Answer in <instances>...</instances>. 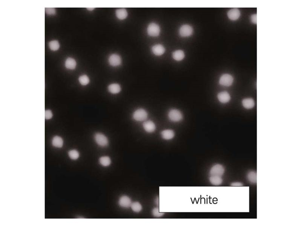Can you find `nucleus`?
<instances>
[{
  "instance_id": "nucleus-1",
  "label": "nucleus",
  "mask_w": 302,
  "mask_h": 226,
  "mask_svg": "<svg viewBox=\"0 0 302 226\" xmlns=\"http://www.w3.org/2000/svg\"><path fill=\"white\" fill-rule=\"evenodd\" d=\"M168 116L170 120L174 122L181 121L183 119V115L180 110L177 109H173L169 110Z\"/></svg>"
},
{
  "instance_id": "nucleus-2",
  "label": "nucleus",
  "mask_w": 302,
  "mask_h": 226,
  "mask_svg": "<svg viewBox=\"0 0 302 226\" xmlns=\"http://www.w3.org/2000/svg\"><path fill=\"white\" fill-rule=\"evenodd\" d=\"M133 119L136 121H143L147 119L148 113L144 109L140 108L133 113Z\"/></svg>"
},
{
  "instance_id": "nucleus-3",
  "label": "nucleus",
  "mask_w": 302,
  "mask_h": 226,
  "mask_svg": "<svg viewBox=\"0 0 302 226\" xmlns=\"http://www.w3.org/2000/svg\"><path fill=\"white\" fill-rule=\"evenodd\" d=\"M94 138L96 143L100 146H107L109 144V141L107 137L102 133H96L94 134Z\"/></svg>"
},
{
  "instance_id": "nucleus-4",
  "label": "nucleus",
  "mask_w": 302,
  "mask_h": 226,
  "mask_svg": "<svg viewBox=\"0 0 302 226\" xmlns=\"http://www.w3.org/2000/svg\"><path fill=\"white\" fill-rule=\"evenodd\" d=\"M225 172V169L222 165L216 164L214 165L210 169L209 175L210 176H221Z\"/></svg>"
},
{
  "instance_id": "nucleus-5",
  "label": "nucleus",
  "mask_w": 302,
  "mask_h": 226,
  "mask_svg": "<svg viewBox=\"0 0 302 226\" xmlns=\"http://www.w3.org/2000/svg\"><path fill=\"white\" fill-rule=\"evenodd\" d=\"M160 28L157 24L155 23H151L148 26L147 31L148 34L150 36L156 37L159 35Z\"/></svg>"
},
{
  "instance_id": "nucleus-6",
  "label": "nucleus",
  "mask_w": 302,
  "mask_h": 226,
  "mask_svg": "<svg viewBox=\"0 0 302 226\" xmlns=\"http://www.w3.org/2000/svg\"><path fill=\"white\" fill-rule=\"evenodd\" d=\"M233 77L230 75L224 74L220 77L219 82L221 85L229 86L233 84Z\"/></svg>"
},
{
  "instance_id": "nucleus-7",
  "label": "nucleus",
  "mask_w": 302,
  "mask_h": 226,
  "mask_svg": "<svg viewBox=\"0 0 302 226\" xmlns=\"http://www.w3.org/2000/svg\"><path fill=\"white\" fill-rule=\"evenodd\" d=\"M192 33V28L190 25H183L180 28V34L181 36L185 37L190 36Z\"/></svg>"
},
{
  "instance_id": "nucleus-8",
  "label": "nucleus",
  "mask_w": 302,
  "mask_h": 226,
  "mask_svg": "<svg viewBox=\"0 0 302 226\" xmlns=\"http://www.w3.org/2000/svg\"><path fill=\"white\" fill-rule=\"evenodd\" d=\"M131 199L126 195H123L120 198L119 200V205L121 207L128 208L132 204Z\"/></svg>"
},
{
  "instance_id": "nucleus-9",
  "label": "nucleus",
  "mask_w": 302,
  "mask_h": 226,
  "mask_svg": "<svg viewBox=\"0 0 302 226\" xmlns=\"http://www.w3.org/2000/svg\"><path fill=\"white\" fill-rule=\"evenodd\" d=\"M143 127L145 131L149 133L153 132L156 129L155 124L153 121L151 120L147 121L144 122L143 123Z\"/></svg>"
},
{
  "instance_id": "nucleus-10",
  "label": "nucleus",
  "mask_w": 302,
  "mask_h": 226,
  "mask_svg": "<svg viewBox=\"0 0 302 226\" xmlns=\"http://www.w3.org/2000/svg\"><path fill=\"white\" fill-rule=\"evenodd\" d=\"M109 62L110 65L113 67H116L121 64V58L120 56L117 54H112L109 58Z\"/></svg>"
},
{
  "instance_id": "nucleus-11",
  "label": "nucleus",
  "mask_w": 302,
  "mask_h": 226,
  "mask_svg": "<svg viewBox=\"0 0 302 226\" xmlns=\"http://www.w3.org/2000/svg\"><path fill=\"white\" fill-rule=\"evenodd\" d=\"M228 16L230 20L235 21L239 18L240 16V12L238 8L232 9L228 11Z\"/></svg>"
},
{
  "instance_id": "nucleus-12",
  "label": "nucleus",
  "mask_w": 302,
  "mask_h": 226,
  "mask_svg": "<svg viewBox=\"0 0 302 226\" xmlns=\"http://www.w3.org/2000/svg\"><path fill=\"white\" fill-rule=\"evenodd\" d=\"M161 135L165 140H171L174 137L175 133L173 130L171 129H166L161 132Z\"/></svg>"
},
{
  "instance_id": "nucleus-13",
  "label": "nucleus",
  "mask_w": 302,
  "mask_h": 226,
  "mask_svg": "<svg viewBox=\"0 0 302 226\" xmlns=\"http://www.w3.org/2000/svg\"><path fill=\"white\" fill-rule=\"evenodd\" d=\"M217 97L219 101L223 103L229 102L230 99L229 94L226 91L219 92L218 94Z\"/></svg>"
},
{
  "instance_id": "nucleus-14",
  "label": "nucleus",
  "mask_w": 302,
  "mask_h": 226,
  "mask_svg": "<svg viewBox=\"0 0 302 226\" xmlns=\"http://www.w3.org/2000/svg\"><path fill=\"white\" fill-rule=\"evenodd\" d=\"M109 92L114 94H119L121 91V88L120 85L117 83H113L110 85L108 87Z\"/></svg>"
},
{
  "instance_id": "nucleus-15",
  "label": "nucleus",
  "mask_w": 302,
  "mask_h": 226,
  "mask_svg": "<svg viewBox=\"0 0 302 226\" xmlns=\"http://www.w3.org/2000/svg\"><path fill=\"white\" fill-rule=\"evenodd\" d=\"M152 51L156 55L160 56L163 55L165 53V49L163 45L158 44L153 47Z\"/></svg>"
},
{
  "instance_id": "nucleus-16",
  "label": "nucleus",
  "mask_w": 302,
  "mask_h": 226,
  "mask_svg": "<svg viewBox=\"0 0 302 226\" xmlns=\"http://www.w3.org/2000/svg\"><path fill=\"white\" fill-rule=\"evenodd\" d=\"M209 181L212 185L215 186H219L223 182L221 176H210Z\"/></svg>"
},
{
  "instance_id": "nucleus-17",
  "label": "nucleus",
  "mask_w": 302,
  "mask_h": 226,
  "mask_svg": "<svg viewBox=\"0 0 302 226\" xmlns=\"http://www.w3.org/2000/svg\"><path fill=\"white\" fill-rule=\"evenodd\" d=\"M247 179L250 182L256 184L257 182V174L255 171H251L247 173Z\"/></svg>"
},
{
  "instance_id": "nucleus-18",
  "label": "nucleus",
  "mask_w": 302,
  "mask_h": 226,
  "mask_svg": "<svg viewBox=\"0 0 302 226\" xmlns=\"http://www.w3.org/2000/svg\"><path fill=\"white\" fill-rule=\"evenodd\" d=\"M116 15L118 18L121 20L124 19L127 17V11L125 9H119L117 10Z\"/></svg>"
},
{
  "instance_id": "nucleus-19",
  "label": "nucleus",
  "mask_w": 302,
  "mask_h": 226,
  "mask_svg": "<svg viewBox=\"0 0 302 226\" xmlns=\"http://www.w3.org/2000/svg\"><path fill=\"white\" fill-rule=\"evenodd\" d=\"M242 104L244 107L246 109H251L254 106L255 103L252 98L244 99L242 101Z\"/></svg>"
},
{
  "instance_id": "nucleus-20",
  "label": "nucleus",
  "mask_w": 302,
  "mask_h": 226,
  "mask_svg": "<svg viewBox=\"0 0 302 226\" xmlns=\"http://www.w3.org/2000/svg\"><path fill=\"white\" fill-rule=\"evenodd\" d=\"M76 66V62L73 58H67L65 62L66 68L68 69H74L75 68Z\"/></svg>"
},
{
  "instance_id": "nucleus-21",
  "label": "nucleus",
  "mask_w": 302,
  "mask_h": 226,
  "mask_svg": "<svg viewBox=\"0 0 302 226\" xmlns=\"http://www.w3.org/2000/svg\"><path fill=\"white\" fill-rule=\"evenodd\" d=\"M174 59L177 61H181L185 57V54L182 51L178 50L174 52L172 54Z\"/></svg>"
},
{
  "instance_id": "nucleus-22",
  "label": "nucleus",
  "mask_w": 302,
  "mask_h": 226,
  "mask_svg": "<svg viewBox=\"0 0 302 226\" xmlns=\"http://www.w3.org/2000/svg\"><path fill=\"white\" fill-rule=\"evenodd\" d=\"M52 144L54 146L60 148L62 146L63 144V139L61 137L56 136L53 138Z\"/></svg>"
},
{
  "instance_id": "nucleus-23",
  "label": "nucleus",
  "mask_w": 302,
  "mask_h": 226,
  "mask_svg": "<svg viewBox=\"0 0 302 226\" xmlns=\"http://www.w3.org/2000/svg\"><path fill=\"white\" fill-rule=\"evenodd\" d=\"M100 164L104 167H108L111 164V160L110 157L105 156L101 157L99 159Z\"/></svg>"
},
{
  "instance_id": "nucleus-24",
  "label": "nucleus",
  "mask_w": 302,
  "mask_h": 226,
  "mask_svg": "<svg viewBox=\"0 0 302 226\" xmlns=\"http://www.w3.org/2000/svg\"><path fill=\"white\" fill-rule=\"evenodd\" d=\"M131 209L135 213H139L141 211L142 209V207L141 204L139 202H134L132 203L131 206Z\"/></svg>"
},
{
  "instance_id": "nucleus-25",
  "label": "nucleus",
  "mask_w": 302,
  "mask_h": 226,
  "mask_svg": "<svg viewBox=\"0 0 302 226\" xmlns=\"http://www.w3.org/2000/svg\"><path fill=\"white\" fill-rule=\"evenodd\" d=\"M49 45L50 49L54 51L58 50L60 46L59 42L57 40H53L49 42Z\"/></svg>"
},
{
  "instance_id": "nucleus-26",
  "label": "nucleus",
  "mask_w": 302,
  "mask_h": 226,
  "mask_svg": "<svg viewBox=\"0 0 302 226\" xmlns=\"http://www.w3.org/2000/svg\"><path fill=\"white\" fill-rule=\"evenodd\" d=\"M79 81L80 83L82 85H87L90 82V79L87 75L81 76L79 78Z\"/></svg>"
},
{
  "instance_id": "nucleus-27",
  "label": "nucleus",
  "mask_w": 302,
  "mask_h": 226,
  "mask_svg": "<svg viewBox=\"0 0 302 226\" xmlns=\"http://www.w3.org/2000/svg\"><path fill=\"white\" fill-rule=\"evenodd\" d=\"M68 154L70 158L74 160L77 159L79 157V152L75 150L70 151Z\"/></svg>"
},
{
  "instance_id": "nucleus-28",
  "label": "nucleus",
  "mask_w": 302,
  "mask_h": 226,
  "mask_svg": "<svg viewBox=\"0 0 302 226\" xmlns=\"http://www.w3.org/2000/svg\"><path fill=\"white\" fill-rule=\"evenodd\" d=\"M152 214L154 217L159 218L162 216L164 215V213H160L159 212V209L158 208H155L153 209L152 211Z\"/></svg>"
},
{
  "instance_id": "nucleus-29",
  "label": "nucleus",
  "mask_w": 302,
  "mask_h": 226,
  "mask_svg": "<svg viewBox=\"0 0 302 226\" xmlns=\"http://www.w3.org/2000/svg\"><path fill=\"white\" fill-rule=\"evenodd\" d=\"M53 114L51 111L50 110H46L45 112V118L47 120L50 119L52 117Z\"/></svg>"
},
{
  "instance_id": "nucleus-30",
  "label": "nucleus",
  "mask_w": 302,
  "mask_h": 226,
  "mask_svg": "<svg viewBox=\"0 0 302 226\" xmlns=\"http://www.w3.org/2000/svg\"><path fill=\"white\" fill-rule=\"evenodd\" d=\"M46 12L49 15H53L55 14L56 11L54 8H46Z\"/></svg>"
},
{
  "instance_id": "nucleus-31",
  "label": "nucleus",
  "mask_w": 302,
  "mask_h": 226,
  "mask_svg": "<svg viewBox=\"0 0 302 226\" xmlns=\"http://www.w3.org/2000/svg\"><path fill=\"white\" fill-rule=\"evenodd\" d=\"M251 21L253 23L257 24V15L255 14V15H252L251 16Z\"/></svg>"
},
{
  "instance_id": "nucleus-32",
  "label": "nucleus",
  "mask_w": 302,
  "mask_h": 226,
  "mask_svg": "<svg viewBox=\"0 0 302 226\" xmlns=\"http://www.w3.org/2000/svg\"><path fill=\"white\" fill-rule=\"evenodd\" d=\"M232 186H243V184L240 182H235L232 183L231 184Z\"/></svg>"
},
{
  "instance_id": "nucleus-33",
  "label": "nucleus",
  "mask_w": 302,
  "mask_h": 226,
  "mask_svg": "<svg viewBox=\"0 0 302 226\" xmlns=\"http://www.w3.org/2000/svg\"><path fill=\"white\" fill-rule=\"evenodd\" d=\"M87 9L90 10H93V9H94V8H87Z\"/></svg>"
}]
</instances>
